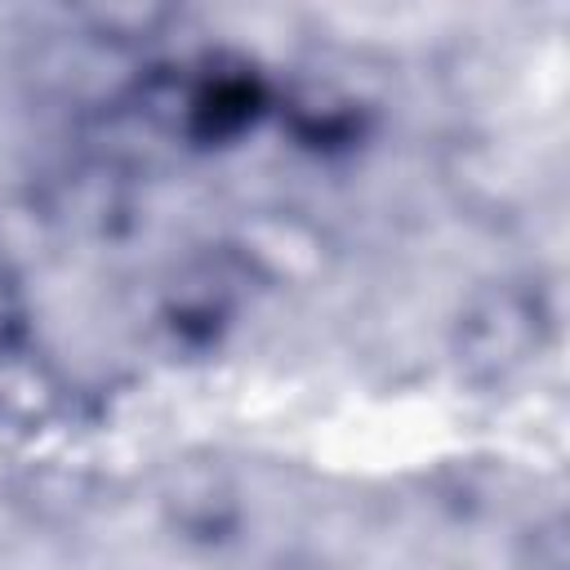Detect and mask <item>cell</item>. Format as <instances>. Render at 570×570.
I'll return each instance as SVG.
<instances>
[{
  "mask_svg": "<svg viewBox=\"0 0 570 570\" xmlns=\"http://www.w3.org/2000/svg\"><path fill=\"white\" fill-rule=\"evenodd\" d=\"M27 334V307H22V285L9 258L0 254V361L22 343Z\"/></svg>",
  "mask_w": 570,
  "mask_h": 570,
  "instance_id": "cell-4",
  "label": "cell"
},
{
  "mask_svg": "<svg viewBox=\"0 0 570 570\" xmlns=\"http://www.w3.org/2000/svg\"><path fill=\"white\" fill-rule=\"evenodd\" d=\"M548 334H552V307L543 289L530 281H499L481 289L459 316V334H454L459 370L472 383H508L512 374L539 361Z\"/></svg>",
  "mask_w": 570,
  "mask_h": 570,
  "instance_id": "cell-2",
  "label": "cell"
},
{
  "mask_svg": "<svg viewBox=\"0 0 570 570\" xmlns=\"http://www.w3.org/2000/svg\"><path fill=\"white\" fill-rule=\"evenodd\" d=\"M272 94L263 76L245 62L200 58L174 71L142 80V107L156 116L160 129L191 147H223L236 142L245 129L258 125Z\"/></svg>",
  "mask_w": 570,
  "mask_h": 570,
  "instance_id": "cell-1",
  "label": "cell"
},
{
  "mask_svg": "<svg viewBox=\"0 0 570 570\" xmlns=\"http://www.w3.org/2000/svg\"><path fill=\"white\" fill-rule=\"evenodd\" d=\"M517 570H570V534L561 512H543L521 530Z\"/></svg>",
  "mask_w": 570,
  "mask_h": 570,
  "instance_id": "cell-3",
  "label": "cell"
}]
</instances>
